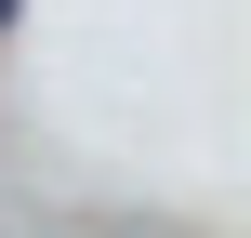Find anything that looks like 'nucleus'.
Here are the masks:
<instances>
[{
    "instance_id": "1",
    "label": "nucleus",
    "mask_w": 251,
    "mask_h": 238,
    "mask_svg": "<svg viewBox=\"0 0 251 238\" xmlns=\"http://www.w3.org/2000/svg\"><path fill=\"white\" fill-rule=\"evenodd\" d=\"M53 238H66V225H53Z\"/></svg>"
}]
</instances>
